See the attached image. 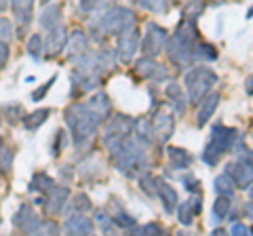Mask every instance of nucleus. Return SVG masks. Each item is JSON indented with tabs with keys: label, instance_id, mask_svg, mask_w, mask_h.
<instances>
[{
	"label": "nucleus",
	"instance_id": "8fccbe9b",
	"mask_svg": "<svg viewBox=\"0 0 253 236\" xmlns=\"http://www.w3.org/2000/svg\"><path fill=\"white\" fill-rule=\"evenodd\" d=\"M41 2H42V4H49V2H51V0H41Z\"/></svg>",
	"mask_w": 253,
	"mask_h": 236
},
{
	"label": "nucleus",
	"instance_id": "4be33fe9",
	"mask_svg": "<svg viewBox=\"0 0 253 236\" xmlns=\"http://www.w3.org/2000/svg\"><path fill=\"white\" fill-rule=\"evenodd\" d=\"M86 106H89L95 114H99L101 118H110V112H112V104H110V97L106 93H97V95H93L89 101H86Z\"/></svg>",
	"mask_w": 253,
	"mask_h": 236
},
{
	"label": "nucleus",
	"instance_id": "49530a36",
	"mask_svg": "<svg viewBox=\"0 0 253 236\" xmlns=\"http://www.w3.org/2000/svg\"><path fill=\"white\" fill-rule=\"evenodd\" d=\"M251 230H249V226H245V224H234L232 226V230H230V234H234V236H247Z\"/></svg>",
	"mask_w": 253,
	"mask_h": 236
},
{
	"label": "nucleus",
	"instance_id": "a18cd8bd",
	"mask_svg": "<svg viewBox=\"0 0 253 236\" xmlns=\"http://www.w3.org/2000/svg\"><path fill=\"white\" fill-rule=\"evenodd\" d=\"M181 182H184V186L188 188L190 192H192V190H199V179H196L194 175H184V177H181Z\"/></svg>",
	"mask_w": 253,
	"mask_h": 236
},
{
	"label": "nucleus",
	"instance_id": "79ce46f5",
	"mask_svg": "<svg viewBox=\"0 0 253 236\" xmlns=\"http://www.w3.org/2000/svg\"><path fill=\"white\" fill-rule=\"evenodd\" d=\"M11 162H13V152L0 150V171H2V173H9V171H11Z\"/></svg>",
	"mask_w": 253,
	"mask_h": 236
},
{
	"label": "nucleus",
	"instance_id": "7ed1b4c3",
	"mask_svg": "<svg viewBox=\"0 0 253 236\" xmlns=\"http://www.w3.org/2000/svg\"><path fill=\"white\" fill-rule=\"evenodd\" d=\"M114 160V167L126 177H135L146 171V150L139 139H133L131 135L126 137L114 154H110Z\"/></svg>",
	"mask_w": 253,
	"mask_h": 236
},
{
	"label": "nucleus",
	"instance_id": "e433bc0d",
	"mask_svg": "<svg viewBox=\"0 0 253 236\" xmlns=\"http://www.w3.org/2000/svg\"><path fill=\"white\" fill-rule=\"evenodd\" d=\"M91 200H89V196L86 194H76L74 196V200H72V209H74V213H86V211H91Z\"/></svg>",
	"mask_w": 253,
	"mask_h": 236
},
{
	"label": "nucleus",
	"instance_id": "de8ad7c7",
	"mask_svg": "<svg viewBox=\"0 0 253 236\" xmlns=\"http://www.w3.org/2000/svg\"><path fill=\"white\" fill-rule=\"evenodd\" d=\"M97 2H99V0H81V9L84 13H91L95 6H97Z\"/></svg>",
	"mask_w": 253,
	"mask_h": 236
},
{
	"label": "nucleus",
	"instance_id": "a19ab883",
	"mask_svg": "<svg viewBox=\"0 0 253 236\" xmlns=\"http://www.w3.org/2000/svg\"><path fill=\"white\" fill-rule=\"evenodd\" d=\"M13 34V23L6 17H0V40H9Z\"/></svg>",
	"mask_w": 253,
	"mask_h": 236
},
{
	"label": "nucleus",
	"instance_id": "c85d7f7f",
	"mask_svg": "<svg viewBox=\"0 0 253 236\" xmlns=\"http://www.w3.org/2000/svg\"><path fill=\"white\" fill-rule=\"evenodd\" d=\"M133 129H135V133H137V139H139L144 146L154 144L152 129H150V120H148V118H139L137 122H133Z\"/></svg>",
	"mask_w": 253,
	"mask_h": 236
},
{
	"label": "nucleus",
	"instance_id": "f257e3e1",
	"mask_svg": "<svg viewBox=\"0 0 253 236\" xmlns=\"http://www.w3.org/2000/svg\"><path fill=\"white\" fill-rule=\"evenodd\" d=\"M66 122L72 131L74 146L81 152H86L91 150L93 139L99 133L101 124H104V118L95 114L86 104H72L66 110Z\"/></svg>",
	"mask_w": 253,
	"mask_h": 236
},
{
	"label": "nucleus",
	"instance_id": "b1692460",
	"mask_svg": "<svg viewBox=\"0 0 253 236\" xmlns=\"http://www.w3.org/2000/svg\"><path fill=\"white\" fill-rule=\"evenodd\" d=\"M59 21H61V9L57 4H46V9L41 13V19H38L41 28H44V30L59 26Z\"/></svg>",
	"mask_w": 253,
	"mask_h": 236
},
{
	"label": "nucleus",
	"instance_id": "7c9ffc66",
	"mask_svg": "<svg viewBox=\"0 0 253 236\" xmlns=\"http://www.w3.org/2000/svg\"><path fill=\"white\" fill-rule=\"evenodd\" d=\"M137 4L141 9L158 13V15H165L169 11V0H137Z\"/></svg>",
	"mask_w": 253,
	"mask_h": 236
},
{
	"label": "nucleus",
	"instance_id": "37998d69",
	"mask_svg": "<svg viewBox=\"0 0 253 236\" xmlns=\"http://www.w3.org/2000/svg\"><path fill=\"white\" fill-rule=\"evenodd\" d=\"M135 234H163V228L158 226V224H146V226H141L137 228V230H133Z\"/></svg>",
	"mask_w": 253,
	"mask_h": 236
},
{
	"label": "nucleus",
	"instance_id": "9d476101",
	"mask_svg": "<svg viewBox=\"0 0 253 236\" xmlns=\"http://www.w3.org/2000/svg\"><path fill=\"white\" fill-rule=\"evenodd\" d=\"M226 175L232 179L236 188H251V177H253V171H251V152L247 150L239 162H230L226 167Z\"/></svg>",
	"mask_w": 253,
	"mask_h": 236
},
{
	"label": "nucleus",
	"instance_id": "3c124183",
	"mask_svg": "<svg viewBox=\"0 0 253 236\" xmlns=\"http://www.w3.org/2000/svg\"><path fill=\"white\" fill-rule=\"evenodd\" d=\"M0 150H2V137H0Z\"/></svg>",
	"mask_w": 253,
	"mask_h": 236
},
{
	"label": "nucleus",
	"instance_id": "f3484780",
	"mask_svg": "<svg viewBox=\"0 0 253 236\" xmlns=\"http://www.w3.org/2000/svg\"><path fill=\"white\" fill-rule=\"evenodd\" d=\"M93 228H95V222L86 213H72L68 217V222H66V230L70 234L86 236V234L93 232Z\"/></svg>",
	"mask_w": 253,
	"mask_h": 236
},
{
	"label": "nucleus",
	"instance_id": "6e6552de",
	"mask_svg": "<svg viewBox=\"0 0 253 236\" xmlns=\"http://www.w3.org/2000/svg\"><path fill=\"white\" fill-rule=\"evenodd\" d=\"M167 30L161 28L158 23H152L150 21L146 26V32H144V38L139 40V49L144 51L146 57H156L161 55V51H165V44H167Z\"/></svg>",
	"mask_w": 253,
	"mask_h": 236
},
{
	"label": "nucleus",
	"instance_id": "2eb2a0df",
	"mask_svg": "<svg viewBox=\"0 0 253 236\" xmlns=\"http://www.w3.org/2000/svg\"><path fill=\"white\" fill-rule=\"evenodd\" d=\"M68 198H70V190L66 186H53L51 190L44 194V207L51 215H57L63 211V207H66Z\"/></svg>",
	"mask_w": 253,
	"mask_h": 236
},
{
	"label": "nucleus",
	"instance_id": "bb28decb",
	"mask_svg": "<svg viewBox=\"0 0 253 236\" xmlns=\"http://www.w3.org/2000/svg\"><path fill=\"white\" fill-rule=\"evenodd\" d=\"M110 217H112V222L116 228H123V230H126V228H133L135 226V217H131L126 211L121 207L118 202H114V209L110 211Z\"/></svg>",
	"mask_w": 253,
	"mask_h": 236
},
{
	"label": "nucleus",
	"instance_id": "412c9836",
	"mask_svg": "<svg viewBox=\"0 0 253 236\" xmlns=\"http://www.w3.org/2000/svg\"><path fill=\"white\" fill-rule=\"evenodd\" d=\"M11 9L15 19L23 26H28L32 19V11H34V0H11Z\"/></svg>",
	"mask_w": 253,
	"mask_h": 236
},
{
	"label": "nucleus",
	"instance_id": "4c0bfd02",
	"mask_svg": "<svg viewBox=\"0 0 253 236\" xmlns=\"http://www.w3.org/2000/svg\"><path fill=\"white\" fill-rule=\"evenodd\" d=\"M4 114H6V118H9V122H11V124L23 120V116H26V112H23V108H21L19 104L4 106Z\"/></svg>",
	"mask_w": 253,
	"mask_h": 236
},
{
	"label": "nucleus",
	"instance_id": "603ef678",
	"mask_svg": "<svg viewBox=\"0 0 253 236\" xmlns=\"http://www.w3.org/2000/svg\"><path fill=\"white\" fill-rule=\"evenodd\" d=\"M0 122H2V118H0Z\"/></svg>",
	"mask_w": 253,
	"mask_h": 236
},
{
	"label": "nucleus",
	"instance_id": "4468645a",
	"mask_svg": "<svg viewBox=\"0 0 253 236\" xmlns=\"http://www.w3.org/2000/svg\"><path fill=\"white\" fill-rule=\"evenodd\" d=\"M133 72L139 78H152V80H161V78H167V68L161 66L154 57H141L135 61V68Z\"/></svg>",
	"mask_w": 253,
	"mask_h": 236
},
{
	"label": "nucleus",
	"instance_id": "ddd939ff",
	"mask_svg": "<svg viewBox=\"0 0 253 236\" xmlns=\"http://www.w3.org/2000/svg\"><path fill=\"white\" fill-rule=\"evenodd\" d=\"M13 224H15V228H19L21 232L36 234V228H38V224H41V217H38V213L34 211L32 204L23 202L21 207L17 209V213L13 215Z\"/></svg>",
	"mask_w": 253,
	"mask_h": 236
},
{
	"label": "nucleus",
	"instance_id": "473e14b6",
	"mask_svg": "<svg viewBox=\"0 0 253 236\" xmlns=\"http://www.w3.org/2000/svg\"><path fill=\"white\" fill-rule=\"evenodd\" d=\"M26 49L30 53V57H34V59H41L42 57V36L41 34H34L28 40L26 44Z\"/></svg>",
	"mask_w": 253,
	"mask_h": 236
},
{
	"label": "nucleus",
	"instance_id": "dca6fc26",
	"mask_svg": "<svg viewBox=\"0 0 253 236\" xmlns=\"http://www.w3.org/2000/svg\"><path fill=\"white\" fill-rule=\"evenodd\" d=\"M156 196L161 198V202H163V207H165L167 213H173V211H175L177 200H179L177 190L171 184L165 182V179H158V177H156Z\"/></svg>",
	"mask_w": 253,
	"mask_h": 236
},
{
	"label": "nucleus",
	"instance_id": "9b49d317",
	"mask_svg": "<svg viewBox=\"0 0 253 236\" xmlns=\"http://www.w3.org/2000/svg\"><path fill=\"white\" fill-rule=\"evenodd\" d=\"M139 49V32L135 28L126 30V32L121 34L118 38V46H116V57L121 64H129L135 57V53Z\"/></svg>",
	"mask_w": 253,
	"mask_h": 236
},
{
	"label": "nucleus",
	"instance_id": "5701e85b",
	"mask_svg": "<svg viewBox=\"0 0 253 236\" xmlns=\"http://www.w3.org/2000/svg\"><path fill=\"white\" fill-rule=\"evenodd\" d=\"M230 207H232V196H224V194H217L215 202L211 207V215H213V222L219 224L221 219H226L228 213H230Z\"/></svg>",
	"mask_w": 253,
	"mask_h": 236
},
{
	"label": "nucleus",
	"instance_id": "423d86ee",
	"mask_svg": "<svg viewBox=\"0 0 253 236\" xmlns=\"http://www.w3.org/2000/svg\"><path fill=\"white\" fill-rule=\"evenodd\" d=\"M186 91H188V101L190 104H201V99L211 93V89L217 82V74L207 66H196L186 72Z\"/></svg>",
	"mask_w": 253,
	"mask_h": 236
},
{
	"label": "nucleus",
	"instance_id": "20e7f679",
	"mask_svg": "<svg viewBox=\"0 0 253 236\" xmlns=\"http://www.w3.org/2000/svg\"><path fill=\"white\" fill-rule=\"evenodd\" d=\"M135 23H137V17L131 9H126V6H110L97 19V23H95V32H99L97 40H101L104 36L123 34L126 30L135 28Z\"/></svg>",
	"mask_w": 253,
	"mask_h": 236
},
{
	"label": "nucleus",
	"instance_id": "a211bd4d",
	"mask_svg": "<svg viewBox=\"0 0 253 236\" xmlns=\"http://www.w3.org/2000/svg\"><path fill=\"white\" fill-rule=\"evenodd\" d=\"M219 93H207L201 101H203V106H201V110H199V116H196V124L199 127H205L209 120H211V116H213V112L217 110V106H219Z\"/></svg>",
	"mask_w": 253,
	"mask_h": 236
},
{
	"label": "nucleus",
	"instance_id": "f03ea898",
	"mask_svg": "<svg viewBox=\"0 0 253 236\" xmlns=\"http://www.w3.org/2000/svg\"><path fill=\"white\" fill-rule=\"evenodd\" d=\"M199 42V30H196L194 21L184 19L177 26V32L171 38H167L165 49L169 53V59L179 68H188L194 61V49Z\"/></svg>",
	"mask_w": 253,
	"mask_h": 236
},
{
	"label": "nucleus",
	"instance_id": "ea45409f",
	"mask_svg": "<svg viewBox=\"0 0 253 236\" xmlns=\"http://www.w3.org/2000/svg\"><path fill=\"white\" fill-rule=\"evenodd\" d=\"M55 80H57V76H51V78H49V82H46L44 86H38V89H36L34 93H32V101H41V99L46 95V93H49V89L53 86V82H55Z\"/></svg>",
	"mask_w": 253,
	"mask_h": 236
},
{
	"label": "nucleus",
	"instance_id": "2f4dec72",
	"mask_svg": "<svg viewBox=\"0 0 253 236\" xmlns=\"http://www.w3.org/2000/svg\"><path fill=\"white\" fill-rule=\"evenodd\" d=\"M175 211H177V219L181 224H184V226H192V222H194V209H192V204H190V200L177 202Z\"/></svg>",
	"mask_w": 253,
	"mask_h": 236
},
{
	"label": "nucleus",
	"instance_id": "f704fd0d",
	"mask_svg": "<svg viewBox=\"0 0 253 236\" xmlns=\"http://www.w3.org/2000/svg\"><path fill=\"white\" fill-rule=\"evenodd\" d=\"M217 57V51L213 49L211 44H199L196 42V49H194V61L196 59H207V61H213Z\"/></svg>",
	"mask_w": 253,
	"mask_h": 236
},
{
	"label": "nucleus",
	"instance_id": "58836bf2",
	"mask_svg": "<svg viewBox=\"0 0 253 236\" xmlns=\"http://www.w3.org/2000/svg\"><path fill=\"white\" fill-rule=\"evenodd\" d=\"M59 224L53 219H41V224L36 228V234H59Z\"/></svg>",
	"mask_w": 253,
	"mask_h": 236
},
{
	"label": "nucleus",
	"instance_id": "09e8293b",
	"mask_svg": "<svg viewBox=\"0 0 253 236\" xmlns=\"http://www.w3.org/2000/svg\"><path fill=\"white\" fill-rule=\"evenodd\" d=\"M6 6H9V0H0V13H2Z\"/></svg>",
	"mask_w": 253,
	"mask_h": 236
},
{
	"label": "nucleus",
	"instance_id": "c756f323",
	"mask_svg": "<svg viewBox=\"0 0 253 236\" xmlns=\"http://www.w3.org/2000/svg\"><path fill=\"white\" fill-rule=\"evenodd\" d=\"M234 188H236L234 182L226 175V173H224V175H217L215 182H213V190H215L217 194H224V196H232L234 194Z\"/></svg>",
	"mask_w": 253,
	"mask_h": 236
},
{
	"label": "nucleus",
	"instance_id": "0eeeda50",
	"mask_svg": "<svg viewBox=\"0 0 253 236\" xmlns=\"http://www.w3.org/2000/svg\"><path fill=\"white\" fill-rule=\"evenodd\" d=\"M133 122L135 120L125 114H118L108 122V127L104 131V146L110 154H114L118 150V146L133 133Z\"/></svg>",
	"mask_w": 253,
	"mask_h": 236
},
{
	"label": "nucleus",
	"instance_id": "393cba45",
	"mask_svg": "<svg viewBox=\"0 0 253 236\" xmlns=\"http://www.w3.org/2000/svg\"><path fill=\"white\" fill-rule=\"evenodd\" d=\"M49 116H51V108H42V110H36V112L23 116L21 122H23V127H26L28 131H36L46 122V118Z\"/></svg>",
	"mask_w": 253,
	"mask_h": 236
},
{
	"label": "nucleus",
	"instance_id": "aec40b11",
	"mask_svg": "<svg viewBox=\"0 0 253 236\" xmlns=\"http://www.w3.org/2000/svg\"><path fill=\"white\" fill-rule=\"evenodd\" d=\"M66 49H70V55H72V57H78V55L89 51V38H86V34L83 30H76V32H72V36H68Z\"/></svg>",
	"mask_w": 253,
	"mask_h": 236
},
{
	"label": "nucleus",
	"instance_id": "f8f14e48",
	"mask_svg": "<svg viewBox=\"0 0 253 236\" xmlns=\"http://www.w3.org/2000/svg\"><path fill=\"white\" fill-rule=\"evenodd\" d=\"M66 42H68V30L63 26L51 28L46 38L42 40V55L44 57H57L66 49Z\"/></svg>",
	"mask_w": 253,
	"mask_h": 236
},
{
	"label": "nucleus",
	"instance_id": "a878e982",
	"mask_svg": "<svg viewBox=\"0 0 253 236\" xmlns=\"http://www.w3.org/2000/svg\"><path fill=\"white\" fill-rule=\"evenodd\" d=\"M169 158H171L173 169H179V171L188 169L194 160L192 154H190L188 150H184V148H169Z\"/></svg>",
	"mask_w": 253,
	"mask_h": 236
},
{
	"label": "nucleus",
	"instance_id": "6ab92c4d",
	"mask_svg": "<svg viewBox=\"0 0 253 236\" xmlns=\"http://www.w3.org/2000/svg\"><path fill=\"white\" fill-rule=\"evenodd\" d=\"M165 93H167V97L171 99V106L175 108L177 116H184L186 110H188V97L184 95V91H181V86L177 82H169L167 89H165Z\"/></svg>",
	"mask_w": 253,
	"mask_h": 236
},
{
	"label": "nucleus",
	"instance_id": "39448f33",
	"mask_svg": "<svg viewBox=\"0 0 253 236\" xmlns=\"http://www.w3.org/2000/svg\"><path fill=\"white\" fill-rule=\"evenodd\" d=\"M234 141H236V129L224 127V124H215V127L211 129L209 144L203 152V160L207 162L209 167H215L228 152H232Z\"/></svg>",
	"mask_w": 253,
	"mask_h": 236
},
{
	"label": "nucleus",
	"instance_id": "cd10ccee",
	"mask_svg": "<svg viewBox=\"0 0 253 236\" xmlns=\"http://www.w3.org/2000/svg\"><path fill=\"white\" fill-rule=\"evenodd\" d=\"M53 186H55V182H53L49 175H46V173H36V175L32 177L30 190H32V192H41V196H44Z\"/></svg>",
	"mask_w": 253,
	"mask_h": 236
},
{
	"label": "nucleus",
	"instance_id": "1a4fd4ad",
	"mask_svg": "<svg viewBox=\"0 0 253 236\" xmlns=\"http://www.w3.org/2000/svg\"><path fill=\"white\" fill-rule=\"evenodd\" d=\"M150 129H152L154 141H158V144H167V141L173 137V133H175V116L158 110V112L152 116V120H150Z\"/></svg>",
	"mask_w": 253,
	"mask_h": 236
},
{
	"label": "nucleus",
	"instance_id": "c9c22d12",
	"mask_svg": "<svg viewBox=\"0 0 253 236\" xmlns=\"http://www.w3.org/2000/svg\"><path fill=\"white\" fill-rule=\"evenodd\" d=\"M95 215H97V224L101 226V232H104V234H110V232L116 230V226H114V222H112V217H110V213L97 209V211H95Z\"/></svg>",
	"mask_w": 253,
	"mask_h": 236
},
{
	"label": "nucleus",
	"instance_id": "c03bdc74",
	"mask_svg": "<svg viewBox=\"0 0 253 236\" xmlns=\"http://www.w3.org/2000/svg\"><path fill=\"white\" fill-rule=\"evenodd\" d=\"M11 57V49H9V42L0 40V70H2L6 66V61H9Z\"/></svg>",
	"mask_w": 253,
	"mask_h": 236
},
{
	"label": "nucleus",
	"instance_id": "72a5a7b5",
	"mask_svg": "<svg viewBox=\"0 0 253 236\" xmlns=\"http://www.w3.org/2000/svg\"><path fill=\"white\" fill-rule=\"evenodd\" d=\"M139 188L144 190L148 196H156V177L152 173H141L139 177Z\"/></svg>",
	"mask_w": 253,
	"mask_h": 236
}]
</instances>
